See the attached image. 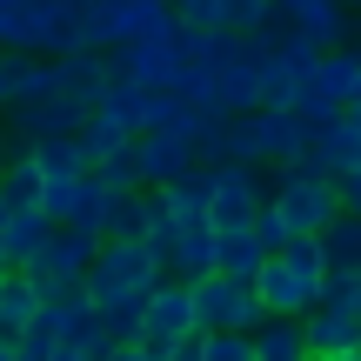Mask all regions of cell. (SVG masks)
Here are the masks:
<instances>
[{
    "mask_svg": "<svg viewBox=\"0 0 361 361\" xmlns=\"http://www.w3.org/2000/svg\"><path fill=\"white\" fill-rule=\"evenodd\" d=\"M161 274L168 268H161V255L147 241H101V255L80 274V295H87V308L101 314V328L114 341H134L141 335V301L154 295Z\"/></svg>",
    "mask_w": 361,
    "mask_h": 361,
    "instance_id": "cell-1",
    "label": "cell"
},
{
    "mask_svg": "<svg viewBox=\"0 0 361 361\" xmlns=\"http://www.w3.org/2000/svg\"><path fill=\"white\" fill-rule=\"evenodd\" d=\"M322 281H328V255H322L314 234H295L288 247H274V255L261 261V274H255L268 314H308L314 301H322Z\"/></svg>",
    "mask_w": 361,
    "mask_h": 361,
    "instance_id": "cell-2",
    "label": "cell"
},
{
    "mask_svg": "<svg viewBox=\"0 0 361 361\" xmlns=\"http://www.w3.org/2000/svg\"><path fill=\"white\" fill-rule=\"evenodd\" d=\"M268 201H274V214H281L295 234H322L328 221L341 214V188H335V174H322L308 154L281 168V180H274Z\"/></svg>",
    "mask_w": 361,
    "mask_h": 361,
    "instance_id": "cell-3",
    "label": "cell"
},
{
    "mask_svg": "<svg viewBox=\"0 0 361 361\" xmlns=\"http://www.w3.org/2000/svg\"><path fill=\"white\" fill-rule=\"evenodd\" d=\"M101 255V234L94 228H74V221H54L47 228V241L34 247V261H27V281L40 288V295H47V288H67V281H80V274H87V261Z\"/></svg>",
    "mask_w": 361,
    "mask_h": 361,
    "instance_id": "cell-4",
    "label": "cell"
},
{
    "mask_svg": "<svg viewBox=\"0 0 361 361\" xmlns=\"http://www.w3.org/2000/svg\"><path fill=\"white\" fill-rule=\"evenodd\" d=\"M188 301H194V328H255L261 314V288L255 281H234V274H194L188 281Z\"/></svg>",
    "mask_w": 361,
    "mask_h": 361,
    "instance_id": "cell-5",
    "label": "cell"
},
{
    "mask_svg": "<svg viewBox=\"0 0 361 361\" xmlns=\"http://www.w3.org/2000/svg\"><path fill=\"white\" fill-rule=\"evenodd\" d=\"M174 67H180V20L174 13H161L147 34L114 47V74L134 80V87H174Z\"/></svg>",
    "mask_w": 361,
    "mask_h": 361,
    "instance_id": "cell-6",
    "label": "cell"
},
{
    "mask_svg": "<svg viewBox=\"0 0 361 361\" xmlns=\"http://www.w3.org/2000/svg\"><path fill=\"white\" fill-rule=\"evenodd\" d=\"M161 13H168V0H87V7H80V40L114 54V47H128L134 34H147Z\"/></svg>",
    "mask_w": 361,
    "mask_h": 361,
    "instance_id": "cell-7",
    "label": "cell"
},
{
    "mask_svg": "<svg viewBox=\"0 0 361 361\" xmlns=\"http://www.w3.org/2000/svg\"><path fill=\"white\" fill-rule=\"evenodd\" d=\"M261 201L268 194H261L255 161H207V221L214 228H247Z\"/></svg>",
    "mask_w": 361,
    "mask_h": 361,
    "instance_id": "cell-8",
    "label": "cell"
},
{
    "mask_svg": "<svg viewBox=\"0 0 361 361\" xmlns=\"http://www.w3.org/2000/svg\"><path fill=\"white\" fill-rule=\"evenodd\" d=\"M188 335H201V328H194L188 281H180V274H161V281H154V295L141 301V335H134V341H147L154 355H168L174 341H188Z\"/></svg>",
    "mask_w": 361,
    "mask_h": 361,
    "instance_id": "cell-9",
    "label": "cell"
},
{
    "mask_svg": "<svg viewBox=\"0 0 361 361\" xmlns=\"http://www.w3.org/2000/svg\"><path fill=\"white\" fill-rule=\"evenodd\" d=\"M87 121V107L80 101H67V94H47V101H20V107H7V141L13 147H40V141H74V128Z\"/></svg>",
    "mask_w": 361,
    "mask_h": 361,
    "instance_id": "cell-10",
    "label": "cell"
},
{
    "mask_svg": "<svg viewBox=\"0 0 361 361\" xmlns=\"http://www.w3.org/2000/svg\"><path fill=\"white\" fill-rule=\"evenodd\" d=\"M61 94V74H54V54H20V47H0V114L20 101H47Z\"/></svg>",
    "mask_w": 361,
    "mask_h": 361,
    "instance_id": "cell-11",
    "label": "cell"
},
{
    "mask_svg": "<svg viewBox=\"0 0 361 361\" xmlns=\"http://www.w3.org/2000/svg\"><path fill=\"white\" fill-rule=\"evenodd\" d=\"M281 20L295 27V34H308L322 54H328V47H348V40H355V13H348V0H295Z\"/></svg>",
    "mask_w": 361,
    "mask_h": 361,
    "instance_id": "cell-12",
    "label": "cell"
},
{
    "mask_svg": "<svg viewBox=\"0 0 361 361\" xmlns=\"http://www.w3.org/2000/svg\"><path fill=\"white\" fill-rule=\"evenodd\" d=\"M134 174H141V188H161V180L188 174L194 168V141H180V134H134Z\"/></svg>",
    "mask_w": 361,
    "mask_h": 361,
    "instance_id": "cell-13",
    "label": "cell"
},
{
    "mask_svg": "<svg viewBox=\"0 0 361 361\" xmlns=\"http://www.w3.org/2000/svg\"><path fill=\"white\" fill-rule=\"evenodd\" d=\"M54 74H61V94L80 107L101 101V87L114 80V61H101V47H74V54H54Z\"/></svg>",
    "mask_w": 361,
    "mask_h": 361,
    "instance_id": "cell-14",
    "label": "cell"
},
{
    "mask_svg": "<svg viewBox=\"0 0 361 361\" xmlns=\"http://www.w3.org/2000/svg\"><path fill=\"white\" fill-rule=\"evenodd\" d=\"M301 335H308V355H348V348H361V314L314 301V308L301 314Z\"/></svg>",
    "mask_w": 361,
    "mask_h": 361,
    "instance_id": "cell-15",
    "label": "cell"
},
{
    "mask_svg": "<svg viewBox=\"0 0 361 361\" xmlns=\"http://www.w3.org/2000/svg\"><path fill=\"white\" fill-rule=\"evenodd\" d=\"M47 228L54 221L40 214V207H7V214H0V261H7V268H27L34 247L47 241Z\"/></svg>",
    "mask_w": 361,
    "mask_h": 361,
    "instance_id": "cell-16",
    "label": "cell"
},
{
    "mask_svg": "<svg viewBox=\"0 0 361 361\" xmlns=\"http://www.w3.org/2000/svg\"><path fill=\"white\" fill-rule=\"evenodd\" d=\"M168 274H180V281H194V274H214V221H180V228H174Z\"/></svg>",
    "mask_w": 361,
    "mask_h": 361,
    "instance_id": "cell-17",
    "label": "cell"
},
{
    "mask_svg": "<svg viewBox=\"0 0 361 361\" xmlns=\"http://www.w3.org/2000/svg\"><path fill=\"white\" fill-rule=\"evenodd\" d=\"M268 247H261L255 228H214V274H234V281H255Z\"/></svg>",
    "mask_w": 361,
    "mask_h": 361,
    "instance_id": "cell-18",
    "label": "cell"
},
{
    "mask_svg": "<svg viewBox=\"0 0 361 361\" xmlns=\"http://www.w3.org/2000/svg\"><path fill=\"white\" fill-rule=\"evenodd\" d=\"M308 161H314L322 174H348L355 161H361V128H355L348 114H341V121H328V128H314V141H308Z\"/></svg>",
    "mask_w": 361,
    "mask_h": 361,
    "instance_id": "cell-19",
    "label": "cell"
},
{
    "mask_svg": "<svg viewBox=\"0 0 361 361\" xmlns=\"http://www.w3.org/2000/svg\"><path fill=\"white\" fill-rule=\"evenodd\" d=\"M247 335H255V361H308V335H301V314H261Z\"/></svg>",
    "mask_w": 361,
    "mask_h": 361,
    "instance_id": "cell-20",
    "label": "cell"
},
{
    "mask_svg": "<svg viewBox=\"0 0 361 361\" xmlns=\"http://www.w3.org/2000/svg\"><path fill=\"white\" fill-rule=\"evenodd\" d=\"M154 94L161 87H134V80H107V87H101V101H94V114H107V121H121V128H128V134H141L147 128V101H154Z\"/></svg>",
    "mask_w": 361,
    "mask_h": 361,
    "instance_id": "cell-21",
    "label": "cell"
},
{
    "mask_svg": "<svg viewBox=\"0 0 361 361\" xmlns=\"http://www.w3.org/2000/svg\"><path fill=\"white\" fill-rule=\"evenodd\" d=\"M74 147L87 154V168H101V161L128 154V147H134V134L121 128V121H107V114H94V107H87V121L74 128Z\"/></svg>",
    "mask_w": 361,
    "mask_h": 361,
    "instance_id": "cell-22",
    "label": "cell"
},
{
    "mask_svg": "<svg viewBox=\"0 0 361 361\" xmlns=\"http://www.w3.org/2000/svg\"><path fill=\"white\" fill-rule=\"evenodd\" d=\"M147 207H154V194H147V188L114 194V201H107V214H101V241H141Z\"/></svg>",
    "mask_w": 361,
    "mask_h": 361,
    "instance_id": "cell-23",
    "label": "cell"
},
{
    "mask_svg": "<svg viewBox=\"0 0 361 361\" xmlns=\"http://www.w3.org/2000/svg\"><path fill=\"white\" fill-rule=\"evenodd\" d=\"M34 308H40V288L27 281L20 268H7V274H0V335L13 341L27 322H34Z\"/></svg>",
    "mask_w": 361,
    "mask_h": 361,
    "instance_id": "cell-24",
    "label": "cell"
},
{
    "mask_svg": "<svg viewBox=\"0 0 361 361\" xmlns=\"http://www.w3.org/2000/svg\"><path fill=\"white\" fill-rule=\"evenodd\" d=\"M314 241H322L328 268H361V214H348V207H341V214L328 221V228L314 234Z\"/></svg>",
    "mask_w": 361,
    "mask_h": 361,
    "instance_id": "cell-25",
    "label": "cell"
},
{
    "mask_svg": "<svg viewBox=\"0 0 361 361\" xmlns=\"http://www.w3.org/2000/svg\"><path fill=\"white\" fill-rule=\"evenodd\" d=\"M0 201L7 207H40V168H34L27 147H13L7 168H0Z\"/></svg>",
    "mask_w": 361,
    "mask_h": 361,
    "instance_id": "cell-26",
    "label": "cell"
},
{
    "mask_svg": "<svg viewBox=\"0 0 361 361\" xmlns=\"http://www.w3.org/2000/svg\"><path fill=\"white\" fill-rule=\"evenodd\" d=\"M107 201H114V188H107V180L87 168V174H80V188H74V207H67V221H74V228H94V234H101Z\"/></svg>",
    "mask_w": 361,
    "mask_h": 361,
    "instance_id": "cell-27",
    "label": "cell"
},
{
    "mask_svg": "<svg viewBox=\"0 0 361 361\" xmlns=\"http://www.w3.org/2000/svg\"><path fill=\"white\" fill-rule=\"evenodd\" d=\"M201 361H255V335H241V328H201Z\"/></svg>",
    "mask_w": 361,
    "mask_h": 361,
    "instance_id": "cell-28",
    "label": "cell"
},
{
    "mask_svg": "<svg viewBox=\"0 0 361 361\" xmlns=\"http://www.w3.org/2000/svg\"><path fill=\"white\" fill-rule=\"evenodd\" d=\"M274 20V0H221V27L228 34H261Z\"/></svg>",
    "mask_w": 361,
    "mask_h": 361,
    "instance_id": "cell-29",
    "label": "cell"
},
{
    "mask_svg": "<svg viewBox=\"0 0 361 361\" xmlns=\"http://www.w3.org/2000/svg\"><path fill=\"white\" fill-rule=\"evenodd\" d=\"M322 301H328V308H348V314H361V268H328Z\"/></svg>",
    "mask_w": 361,
    "mask_h": 361,
    "instance_id": "cell-30",
    "label": "cell"
},
{
    "mask_svg": "<svg viewBox=\"0 0 361 361\" xmlns=\"http://www.w3.org/2000/svg\"><path fill=\"white\" fill-rule=\"evenodd\" d=\"M247 228L261 234V247H268V255H274V247H288V241H295V228H288V221L274 214V201H261V207H255V221H247Z\"/></svg>",
    "mask_w": 361,
    "mask_h": 361,
    "instance_id": "cell-31",
    "label": "cell"
},
{
    "mask_svg": "<svg viewBox=\"0 0 361 361\" xmlns=\"http://www.w3.org/2000/svg\"><path fill=\"white\" fill-rule=\"evenodd\" d=\"M180 27H221V0H168Z\"/></svg>",
    "mask_w": 361,
    "mask_h": 361,
    "instance_id": "cell-32",
    "label": "cell"
},
{
    "mask_svg": "<svg viewBox=\"0 0 361 361\" xmlns=\"http://www.w3.org/2000/svg\"><path fill=\"white\" fill-rule=\"evenodd\" d=\"M94 174H101V180H107V188H114V194L141 188V174H134V154H114V161H101V168H94Z\"/></svg>",
    "mask_w": 361,
    "mask_h": 361,
    "instance_id": "cell-33",
    "label": "cell"
},
{
    "mask_svg": "<svg viewBox=\"0 0 361 361\" xmlns=\"http://www.w3.org/2000/svg\"><path fill=\"white\" fill-rule=\"evenodd\" d=\"M335 188H341V207H348V214H361V161L348 174H335Z\"/></svg>",
    "mask_w": 361,
    "mask_h": 361,
    "instance_id": "cell-34",
    "label": "cell"
},
{
    "mask_svg": "<svg viewBox=\"0 0 361 361\" xmlns=\"http://www.w3.org/2000/svg\"><path fill=\"white\" fill-rule=\"evenodd\" d=\"M107 361H161V355L147 348V341H114V348H107Z\"/></svg>",
    "mask_w": 361,
    "mask_h": 361,
    "instance_id": "cell-35",
    "label": "cell"
},
{
    "mask_svg": "<svg viewBox=\"0 0 361 361\" xmlns=\"http://www.w3.org/2000/svg\"><path fill=\"white\" fill-rule=\"evenodd\" d=\"M161 361H201V335H188V341H174Z\"/></svg>",
    "mask_w": 361,
    "mask_h": 361,
    "instance_id": "cell-36",
    "label": "cell"
},
{
    "mask_svg": "<svg viewBox=\"0 0 361 361\" xmlns=\"http://www.w3.org/2000/svg\"><path fill=\"white\" fill-rule=\"evenodd\" d=\"M341 114H348L355 128H361V80H355V94H348V107H341Z\"/></svg>",
    "mask_w": 361,
    "mask_h": 361,
    "instance_id": "cell-37",
    "label": "cell"
},
{
    "mask_svg": "<svg viewBox=\"0 0 361 361\" xmlns=\"http://www.w3.org/2000/svg\"><path fill=\"white\" fill-rule=\"evenodd\" d=\"M308 361H361V348H348V355H308Z\"/></svg>",
    "mask_w": 361,
    "mask_h": 361,
    "instance_id": "cell-38",
    "label": "cell"
},
{
    "mask_svg": "<svg viewBox=\"0 0 361 361\" xmlns=\"http://www.w3.org/2000/svg\"><path fill=\"white\" fill-rule=\"evenodd\" d=\"M47 361H87V355H74V348H54V355H47Z\"/></svg>",
    "mask_w": 361,
    "mask_h": 361,
    "instance_id": "cell-39",
    "label": "cell"
},
{
    "mask_svg": "<svg viewBox=\"0 0 361 361\" xmlns=\"http://www.w3.org/2000/svg\"><path fill=\"white\" fill-rule=\"evenodd\" d=\"M7 154H13V141H7V128H0V168H7Z\"/></svg>",
    "mask_w": 361,
    "mask_h": 361,
    "instance_id": "cell-40",
    "label": "cell"
},
{
    "mask_svg": "<svg viewBox=\"0 0 361 361\" xmlns=\"http://www.w3.org/2000/svg\"><path fill=\"white\" fill-rule=\"evenodd\" d=\"M0 361H20V355H13V341H7V335H0Z\"/></svg>",
    "mask_w": 361,
    "mask_h": 361,
    "instance_id": "cell-41",
    "label": "cell"
},
{
    "mask_svg": "<svg viewBox=\"0 0 361 361\" xmlns=\"http://www.w3.org/2000/svg\"><path fill=\"white\" fill-rule=\"evenodd\" d=\"M348 7H355V13H361V0H348Z\"/></svg>",
    "mask_w": 361,
    "mask_h": 361,
    "instance_id": "cell-42",
    "label": "cell"
},
{
    "mask_svg": "<svg viewBox=\"0 0 361 361\" xmlns=\"http://www.w3.org/2000/svg\"><path fill=\"white\" fill-rule=\"evenodd\" d=\"M0 274H7V261H0Z\"/></svg>",
    "mask_w": 361,
    "mask_h": 361,
    "instance_id": "cell-43",
    "label": "cell"
}]
</instances>
